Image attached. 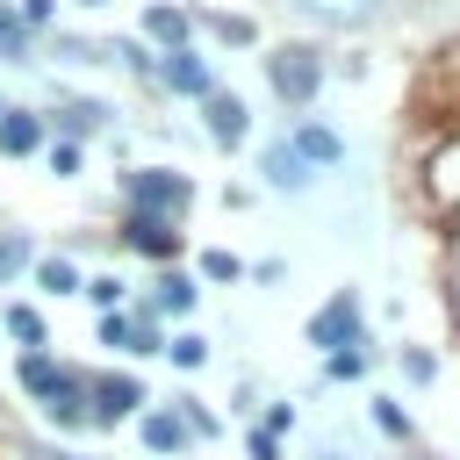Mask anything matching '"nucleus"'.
I'll list each match as a JSON object with an SVG mask.
<instances>
[{
  "instance_id": "1",
  "label": "nucleus",
  "mask_w": 460,
  "mask_h": 460,
  "mask_svg": "<svg viewBox=\"0 0 460 460\" xmlns=\"http://www.w3.org/2000/svg\"><path fill=\"white\" fill-rule=\"evenodd\" d=\"M266 72H273V93L295 101V108L316 93V58L309 50H280V58H266Z\"/></svg>"
},
{
  "instance_id": "2",
  "label": "nucleus",
  "mask_w": 460,
  "mask_h": 460,
  "mask_svg": "<svg viewBox=\"0 0 460 460\" xmlns=\"http://www.w3.org/2000/svg\"><path fill=\"white\" fill-rule=\"evenodd\" d=\"M129 194H137V208H144V216H158V208H172V216H180V208L194 201V187H187L180 172H137V180H129Z\"/></svg>"
},
{
  "instance_id": "3",
  "label": "nucleus",
  "mask_w": 460,
  "mask_h": 460,
  "mask_svg": "<svg viewBox=\"0 0 460 460\" xmlns=\"http://www.w3.org/2000/svg\"><path fill=\"white\" fill-rule=\"evenodd\" d=\"M352 331H359V302H352V295H338V302H323V309H316V323H309V338H316L323 352H338V345H352Z\"/></svg>"
},
{
  "instance_id": "4",
  "label": "nucleus",
  "mask_w": 460,
  "mask_h": 460,
  "mask_svg": "<svg viewBox=\"0 0 460 460\" xmlns=\"http://www.w3.org/2000/svg\"><path fill=\"white\" fill-rule=\"evenodd\" d=\"M208 137L230 151V144H244L252 137V108L237 101V93H208Z\"/></svg>"
},
{
  "instance_id": "5",
  "label": "nucleus",
  "mask_w": 460,
  "mask_h": 460,
  "mask_svg": "<svg viewBox=\"0 0 460 460\" xmlns=\"http://www.w3.org/2000/svg\"><path fill=\"white\" fill-rule=\"evenodd\" d=\"M158 79H165L172 93H194V101H208V93H216V86H208V65H201L194 50H172V58L158 65Z\"/></svg>"
},
{
  "instance_id": "6",
  "label": "nucleus",
  "mask_w": 460,
  "mask_h": 460,
  "mask_svg": "<svg viewBox=\"0 0 460 460\" xmlns=\"http://www.w3.org/2000/svg\"><path fill=\"white\" fill-rule=\"evenodd\" d=\"M137 402H144V388H137L129 374H108V381L93 388V410H86V417H101V424H115V417H129Z\"/></svg>"
},
{
  "instance_id": "7",
  "label": "nucleus",
  "mask_w": 460,
  "mask_h": 460,
  "mask_svg": "<svg viewBox=\"0 0 460 460\" xmlns=\"http://www.w3.org/2000/svg\"><path fill=\"white\" fill-rule=\"evenodd\" d=\"M36 395H43V417H50V424H79V417H86V402H79V381H72V374H50Z\"/></svg>"
},
{
  "instance_id": "8",
  "label": "nucleus",
  "mask_w": 460,
  "mask_h": 460,
  "mask_svg": "<svg viewBox=\"0 0 460 460\" xmlns=\"http://www.w3.org/2000/svg\"><path fill=\"white\" fill-rule=\"evenodd\" d=\"M129 244L151 252V259H165V252H180V230H172L165 216H144V208H137V216H129Z\"/></svg>"
},
{
  "instance_id": "9",
  "label": "nucleus",
  "mask_w": 460,
  "mask_h": 460,
  "mask_svg": "<svg viewBox=\"0 0 460 460\" xmlns=\"http://www.w3.org/2000/svg\"><path fill=\"white\" fill-rule=\"evenodd\" d=\"M295 7L316 14V22H338V29H345V22H374L388 0H295Z\"/></svg>"
},
{
  "instance_id": "10",
  "label": "nucleus",
  "mask_w": 460,
  "mask_h": 460,
  "mask_svg": "<svg viewBox=\"0 0 460 460\" xmlns=\"http://www.w3.org/2000/svg\"><path fill=\"white\" fill-rule=\"evenodd\" d=\"M295 158H302V165H338V158H345V144H338L331 129L302 122V129H295Z\"/></svg>"
},
{
  "instance_id": "11",
  "label": "nucleus",
  "mask_w": 460,
  "mask_h": 460,
  "mask_svg": "<svg viewBox=\"0 0 460 460\" xmlns=\"http://www.w3.org/2000/svg\"><path fill=\"white\" fill-rule=\"evenodd\" d=\"M36 144H43V122H36V115L0 108V151H14V158H22V151H36Z\"/></svg>"
},
{
  "instance_id": "12",
  "label": "nucleus",
  "mask_w": 460,
  "mask_h": 460,
  "mask_svg": "<svg viewBox=\"0 0 460 460\" xmlns=\"http://www.w3.org/2000/svg\"><path fill=\"white\" fill-rule=\"evenodd\" d=\"M144 446H151V453H180V446H187V424H180L172 410H151V417H144Z\"/></svg>"
},
{
  "instance_id": "13",
  "label": "nucleus",
  "mask_w": 460,
  "mask_h": 460,
  "mask_svg": "<svg viewBox=\"0 0 460 460\" xmlns=\"http://www.w3.org/2000/svg\"><path fill=\"white\" fill-rule=\"evenodd\" d=\"M266 180H273V187H309V165L295 158V144H273V151H266Z\"/></svg>"
},
{
  "instance_id": "14",
  "label": "nucleus",
  "mask_w": 460,
  "mask_h": 460,
  "mask_svg": "<svg viewBox=\"0 0 460 460\" xmlns=\"http://www.w3.org/2000/svg\"><path fill=\"white\" fill-rule=\"evenodd\" d=\"M144 29H151L158 43H172V50H180V36H187V14H180V7H151V14H144Z\"/></svg>"
},
{
  "instance_id": "15",
  "label": "nucleus",
  "mask_w": 460,
  "mask_h": 460,
  "mask_svg": "<svg viewBox=\"0 0 460 460\" xmlns=\"http://www.w3.org/2000/svg\"><path fill=\"white\" fill-rule=\"evenodd\" d=\"M36 280H43L50 295H79V266H72V259H43V266H36Z\"/></svg>"
},
{
  "instance_id": "16",
  "label": "nucleus",
  "mask_w": 460,
  "mask_h": 460,
  "mask_svg": "<svg viewBox=\"0 0 460 460\" xmlns=\"http://www.w3.org/2000/svg\"><path fill=\"white\" fill-rule=\"evenodd\" d=\"M158 309H165V316H187V309H194V280L165 273V280H158Z\"/></svg>"
},
{
  "instance_id": "17",
  "label": "nucleus",
  "mask_w": 460,
  "mask_h": 460,
  "mask_svg": "<svg viewBox=\"0 0 460 460\" xmlns=\"http://www.w3.org/2000/svg\"><path fill=\"white\" fill-rule=\"evenodd\" d=\"M101 345H122V352H151V345H144V338H137V323H122V316H115V309H108V316H101Z\"/></svg>"
},
{
  "instance_id": "18",
  "label": "nucleus",
  "mask_w": 460,
  "mask_h": 460,
  "mask_svg": "<svg viewBox=\"0 0 460 460\" xmlns=\"http://www.w3.org/2000/svg\"><path fill=\"white\" fill-rule=\"evenodd\" d=\"M22 266H29V237H0V288H7Z\"/></svg>"
},
{
  "instance_id": "19",
  "label": "nucleus",
  "mask_w": 460,
  "mask_h": 460,
  "mask_svg": "<svg viewBox=\"0 0 460 460\" xmlns=\"http://www.w3.org/2000/svg\"><path fill=\"white\" fill-rule=\"evenodd\" d=\"M79 295H86V302H101V309H115V302H122V280H115V273H101V280H79Z\"/></svg>"
},
{
  "instance_id": "20",
  "label": "nucleus",
  "mask_w": 460,
  "mask_h": 460,
  "mask_svg": "<svg viewBox=\"0 0 460 460\" xmlns=\"http://www.w3.org/2000/svg\"><path fill=\"white\" fill-rule=\"evenodd\" d=\"M165 352H172L180 367H201V359H208V338H194V331H180V338H172Z\"/></svg>"
},
{
  "instance_id": "21",
  "label": "nucleus",
  "mask_w": 460,
  "mask_h": 460,
  "mask_svg": "<svg viewBox=\"0 0 460 460\" xmlns=\"http://www.w3.org/2000/svg\"><path fill=\"white\" fill-rule=\"evenodd\" d=\"M374 424H381L388 438H410V410H402V402H374Z\"/></svg>"
},
{
  "instance_id": "22",
  "label": "nucleus",
  "mask_w": 460,
  "mask_h": 460,
  "mask_svg": "<svg viewBox=\"0 0 460 460\" xmlns=\"http://www.w3.org/2000/svg\"><path fill=\"white\" fill-rule=\"evenodd\" d=\"M0 323H7V331H14V338H29V345H36V338H43V323H36V309H7V316H0Z\"/></svg>"
},
{
  "instance_id": "23",
  "label": "nucleus",
  "mask_w": 460,
  "mask_h": 460,
  "mask_svg": "<svg viewBox=\"0 0 460 460\" xmlns=\"http://www.w3.org/2000/svg\"><path fill=\"white\" fill-rule=\"evenodd\" d=\"M323 367H331V374H338V381H352V374H359V367H367V352H352V345H338V352H331V359H323Z\"/></svg>"
},
{
  "instance_id": "24",
  "label": "nucleus",
  "mask_w": 460,
  "mask_h": 460,
  "mask_svg": "<svg viewBox=\"0 0 460 460\" xmlns=\"http://www.w3.org/2000/svg\"><path fill=\"white\" fill-rule=\"evenodd\" d=\"M201 273H208V280H237V273H244V266H237V259H230V252H208V259H201Z\"/></svg>"
},
{
  "instance_id": "25",
  "label": "nucleus",
  "mask_w": 460,
  "mask_h": 460,
  "mask_svg": "<svg viewBox=\"0 0 460 460\" xmlns=\"http://www.w3.org/2000/svg\"><path fill=\"white\" fill-rule=\"evenodd\" d=\"M50 172H58V180L79 172V144H50Z\"/></svg>"
},
{
  "instance_id": "26",
  "label": "nucleus",
  "mask_w": 460,
  "mask_h": 460,
  "mask_svg": "<svg viewBox=\"0 0 460 460\" xmlns=\"http://www.w3.org/2000/svg\"><path fill=\"white\" fill-rule=\"evenodd\" d=\"M50 374H58V367H50V359H43V352H29V359H22V381H29V388H43V381H50Z\"/></svg>"
},
{
  "instance_id": "27",
  "label": "nucleus",
  "mask_w": 460,
  "mask_h": 460,
  "mask_svg": "<svg viewBox=\"0 0 460 460\" xmlns=\"http://www.w3.org/2000/svg\"><path fill=\"white\" fill-rule=\"evenodd\" d=\"M402 374L410 381H431V352H402Z\"/></svg>"
},
{
  "instance_id": "28",
  "label": "nucleus",
  "mask_w": 460,
  "mask_h": 460,
  "mask_svg": "<svg viewBox=\"0 0 460 460\" xmlns=\"http://www.w3.org/2000/svg\"><path fill=\"white\" fill-rule=\"evenodd\" d=\"M252 460H280V438L273 431H252Z\"/></svg>"
},
{
  "instance_id": "29",
  "label": "nucleus",
  "mask_w": 460,
  "mask_h": 460,
  "mask_svg": "<svg viewBox=\"0 0 460 460\" xmlns=\"http://www.w3.org/2000/svg\"><path fill=\"white\" fill-rule=\"evenodd\" d=\"M58 460H79V453H58Z\"/></svg>"
}]
</instances>
